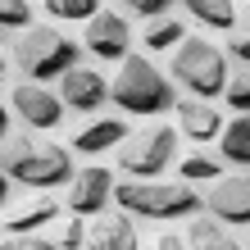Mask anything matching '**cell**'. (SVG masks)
Listing matches in <instances>:
<instances>
[{"label": "cell", "instance_id": "cell-1", "mask_svg": "<svg viewBox=\"0 0 250 250\" xmlns=\"http://www.w3.org/2000/svg\"><path fill=\"white\" fill-rule=\"evenodd\" d=\"M0 168L14 182L32 187V191H55L60 182L73 178V155H68V146L41 141L27 127V132H9L5 137V146H0Z\"/></svg>", "mask_w": 250, "mask_h": 250}, {"label": "cell", "instance_id": "cell-2", "mask_svg": "<svg viewBox=\"0 0 250 250\" xmlns=\"http://www.w3.org/2000/svg\"><path fill=\"white\" fill-rule=\"evenodd\" d=\"M119 64L123 68L114 73V82H109V100L123 114L159 119V114H168L173 105H178V96H173V78L159 73L146 55H127V60H119Z\"/></svg>", "mask_w": 250, "mask_h": 250}, {"label": "cell", "instance_id": "cell-3", "mask_svg": "<svg viewBox=\"0 0 250 250\" xmlns=\"http://www.w3.org/2000/svg\"><path fill=\"white\" fill-rule=\"evenodd\" d=\"M114 200H119V209H127L132 218H155V223L191 218L196 209H205V196L191 182H155V178L119 182L114 187Z\"/></svg>", "mask_w": 250, "mask_h": 250}, {"label": "cell", "instance_id": "cell-4", "mask_svg": "<svg viewBox=\"0 0 250 250\" xmlns=\"http://www.w3.org/2000/svg\"><path fill=\"white\" fill-rule=\"evenodd\" d=\"M14 64L19 73H27L32 82H50V78H64V73L78 64V41L68 32L50 23H32L23 27V37L14 41Z\"/></svg>", "mask_w": 250, "mask_h": 250}, {"label": "cell", "instance_id": "cell-5", "mask_svg": "<svg viewBox=\"0 0 250 250\" xmlns=\"http://www.w3.org/2000/svg\"><path fill=\"white\" fill-rule=\"evenodd\" d=\"M173 82H182L191 96H200V100H214V96H223V86H228V55L214 46V41H205V37H187L178 50H173Z\"/></svg>", "mask_w": 250, "mask_h": 250}, {"label": "cell", "instance_id": "cell-6", "mask_svg": "<svg viewBox=\"0 0 250 250\" xmlns=\"http://www.w3.org/2000/svg\"><path fill=\"white\" fill-rule=\"evenodd\" d=\"M173 155H178V132L164 127V123H150L141 132H127L123 146H119V168L127 178H159Z\"/></svg>", "mask_w": 250, "mask_h": 250}, {"label": "cell", "instance_id": "cell-7", "mask_svg": "<svg viewBox=\"0 0 250 250\" xmlns=\"http://www.w3.org/2000/svg\"><path fill=\"white\" fill-rule=\"evenodd\" d=\"M9 109L23 119V127H32V132H55V127L64 123V114H68V105L60 100V91H50L46 82H32V78L14 86Z\"/></svg>", "mask_w": 250, "mask_h": 250}, {"label": "cell", "instance_id": "cell-8", "mask_svg": "<svg viewBox=\"0 0 250 250\" xmlns=\"http://www.w3.org/2000/svg\"><path fill=\"white\" fill-rule=\"evenodd\" d=\"M82 46L96 55V60H127V50H132V27L123 14H114V9H96L91 19H86V32H82Z\"/></svg>", "mask_w": 250, "mask_h": 250}, {"label": "cell", "instance_id": "cell-9", "mask_svg": "<svg viewBox=\"0 0 250 250\" xmlns=\"http://www.w3.org/2000/svg\"><path fill=\"white\" fill-rule=\"evenodd\" d=\"M114 187H119V182H114V173L100 168V164L73 173V178H68V209L73 214H86V218L105 214V205L114 200Z\"/></svg>", "mask_w": 250, "mask_h": 250}, {"label": "cell", "instance_id": "cell-10", "mask_svg": "<svg viewBox=\"0 0 250 250\" xmlns=\"http://www.w3.org/2000/svg\"><path fill=\"white\" fill-rule=\"evenodd\" d=\"M205 209L214 218H223L228 228L250 223V178L232 173V178H214V187L205 191Z\"/></svg>", "mask_w": 250, "mask_h": 250}, {"label": "cell", "instance_id": "cell-11", "mask_svg": "<svg viewBox=\"0 0 250 250\" xmlns=\"http://www.w3.org/2000/svg\"><path fill=\"white\" fill-rule=\"evenodd\" d=\"M60 100H64L68 109H78V114L100 109V105L109 100V82H105V73L91 68V64H73L64 78H60Z\"/></svg>", "mask_w": 250, "mask_h": 250}, {"label": "cell", "instance_id": "cell-12", "mask_svg": "<svg viewBox=\"0 0 250 250\" xmlns=\"http://www.w3.org/2000/svg\"><path fill=\"white\" fill-rule=\"evenodd\" d=\"M173 114H178V132H182V137H191L196 146L218 141V132H223V109H218L214 100L187 96V100H178V105H173Z\"/></svg>", "mask_w": 250, "mask_h": 250}, {"label": "cell", "instance_id": "cell-13", "mask_svg": "<svg viewBox=\"0 0 250 250\" xmlns=\"http://www.w3.org/2000/svg\"><path fill=\"white\" fill-rule=\"evenodd\" d=\"M86 250H141V237H137L132 214L127 209L96 214V223L86 228Z\"/></svg>", "mask_w": 250, "mask_h": 250}, {"label": "cell", "instance_id": "cell-14", "mask_svg": "<svg viewBox=\"0 0 250 250\" xmlns=\"http://www.w3.org/2000/svg\"><path fill=\"white\" fill-rule=\"evenodd\" d=\"M127 137V123L123 119H91V123H82L78 132H73V150L78 155H100V150H114V146H123Z\"/></svg>", "mask_w": 250, "mask_h": 250}, {"label": "cell", "instance_id": "cell-15", "mask_svg": "<svg viewBox=\"0 0 250 250\" xmlns=\"http://www.w3.org/2000/svg\"><path fill=\"white\" fill-rule=\"evenodd\" d=\"M60 218V200L55 196H37V200H23V205H14L9 218H5V228H9V237H23V232H37V228H46Z\"/></svg>", "mask_w": 250, "mask_h": 250}, {"label": "cell", "instance_id": "cell-16", "mask_svg": "<svg viewBox=\"0 0 250 250\" xmlns=\"http://www.w3.org/2000/svg\"><path fill=\"white\" fill-rule=\"evenodd\" d=\"M187 250H241V241L232 237V228L223 218H191Z\"/></svg>", "mask_w": 250, "mask_h": 250}, {"label": "cell", "instance_id": "cell-17", "mask_svg": "<svg viewBox=\"0 0 250 250\" xmlns=\"http://www.w3.org/2000/svg\"><path fill=\"white\" fill-rule=\"evenodd\" d=\"M218 150H223L228 164L250 168V114H237L232 123H223V132H218Z\"/></svg>", "mask_w": 250, "mask_h": 250}, {"label": "cell", "instance_id": "cell-18", "mask_svg": "<svg viewBox=\"0 0 250 250\" xmlns=\"http://www.w3.org/2000/svg\"><path fill=\"white\" fill-rule=\"evenodd\" d=\"M187 14L209 32H232L237 27V0H187Z\"/></svg>", "mask_w": 250, "mask_h": 250}, {"label": "cell", "instance_id": "cell-19", "mask_svg": "<svg viewBox=\"0 0 250 250\" xmlns=\"http://www.w3.org/2000/svg\"><path fill=\"white\" fill-rule=\"evenodd\" d=\"M182 41H187V27L178 19H168V14H164V19H150V27L141 32V46L146 50H178Z\"/></svg>", "mask_w": 250, "mask_h": 250}, {"label": "cell", "instance_id": "cell-20", "mask_svg": "<svg viewBox=\"0 0 250 250\" xmlns=\"http://www.w3.org/2000/svg\"><path fill=\"white\" fill-rule=\"evenodd\" d=\"M178 178L182 182H214V178H223V164L214 155H187L178 164Z\"/></svg>", "mask_w": 250, "mask_h": 250}, {"label": "cell", "instance_id": "cell-21", "mask_svg": "<svg viewBox=\"0 0 250 250\" xmlns=\"http://www.w3.org/2000/svg\"><path fill=\"white\" fill-rule=\"evenodd\" d=\"M223 100H228V109L250 114V64H241V68L228 78V86H223Z\"/></svg>", "mask_w": 250, "mask_h": 250}, {"label": "cell", "instance_id": "cell-22", "mask_svg": "<svg viewBox=\"0 0 250 250\" xmlns=\"http://www.w3.org/2000/svg\"><path fill=\"white\" fill-rule=\"evenodd\" d=\"M46 9L55 19H73V23H86L91 14L100 9V0H46Z\"/></svg>", "mask_w": 250, "mask_h": 250}, {"label": "cell", "instance_id": "cell-23", "mask_svg": "<svg viewBox=\"0 0 250 250\" xmlns=\"http://www.w3.org/2000/svg\"><path fill=\"white\" fill-rule=\"evenodd\" d=\"M55 246H60V250H82V246H86V214L64 218L60 232H55Z\"/></svg>", "mask_w": 250, "mask_h": 250}, {"label": "cell", "instance_id": "cell-24", "mask_svg": "<svg viewBox=\"0 0 250 250\" xmlns=\"http://www.w3.org/2000/svg\"><path fill=\"white\" fill-rule=\"evenodd\" d=\"M0 27H32V0H0Z\"/></svg>", "mask_w": 250, "mask_h": 250}, {"label": "cell", "instance_id": "cell-25", "mask_svg": "<svg viewBox=\"0 0 250 250\" xmlns=\"http://www.w3.org/2000/svg\"><path fill=\"white\" fill-rule=\"evenodd\" d=\"M228 50H232L237 64H250V9L237 14V27H232V37H228Z\"/></svg>", "mask_w": 250, "mask_h": 250}, {"label": "cell", "instance_id": "cell-26", "mask_svg": "<svg viewBox=\"0 0 250 250\" xmlns=\"http://www.w3.org/2000/svg\"><path fill=\"white\" fill-rule=\"evenodd\" d=\"M173 0H123L127 14H137V19H164Z\"/></svg>", "mask_w": 250, "mask_h": 250}, {"label": "cell", "instance_id": "cell-27", "mask_svg": "<svg viewBox=\"0 0 250 250\" xmlns=\"http://www.w3.org/2000/svg\"><path fill=\"white\" fill-rule=\"evenodd\" d=\"M0 250H60V246H55V241H46V237H37V232H23V237L5 241Z\"/></svg>", "mask_w": 250, "mask_h": 250}, {"label": "cell", "instance_id": "cell-28", "mask_svg": "<svg viewBox=\"0 0 250 250\" xmlns=\"http://www.w3.org/2000/svg\"><path fill=\"white\" fill-rule=\"evenodd\" d=\"M150 250H187V237H178V232H159V237L150 241Z\"/></svg>", "mask_w": 250, "mask_h": 250}, {"label": "cell", "instance_id": "cell-29", "mask_svg": "<svg viewBox=\"0 0 250 250\" xmlns=\"http://www.w3.org/2000/svg\"><path fill=\"white\" fill-rule=\"evenodd\" d=\"M9 191H14V178L0 168V209H9Z\"/></svg>", "mask_w": 250, "mask_h": 250}, {"label": "cell", "instance_id": "cell-30", "mask_svg": "<svg viewBox=\"0 0 250 250\" xmlns=\"http://www.w3.org/2000/svg\"><path fill=\"white\" fill-rule=\"evenodd\" d=\"M5 137H9V105H0V146H5Z\"/></svg>", "mask_w": 250, "mask_h": 250}, {"label": "cell", "instance_id": "cell-31", "mask_svg": "<svg viewBox=\"0 0 250 250\" xmlns=\"http://www.w3.org/2000/svg\"><path fill=\"white\" fill-rule=\"evenodd\" d=\"M5 73H9V68H5V60H0V86H5Z\"/></svg>", "mask_w": 250, "mask_h": 250}, {"label": "cell", "instance_id": "cell-32", "mask_svg": "<svg viewBox=\"0 0 250 250\" xmlns=\"http://www.w3.org/2000/svg\"><path fill=\"white\" fill-rule=\"evenodd\" d=\"M0 46H5V27H0Z\"/></svg>", "mask_w": 250, "mask_h": 250}, {"label": "cell", "instance_id": "cell-33", "mask_svg": "<svg viewBox=\"0 0 250 250\" xmlns=\"http://www.w3.org/2000/svg\"><path fill=\"white\" fill-rule=\"evenodd\" d=\"M41 5H46V0H41Z\"/></svg>", "mask_w": 250, "mask_h": 250}, {"label": "cell", "instance_id": "cell-34", "mask_svg": "<svg viewBox=\"0 0 250 250\" xmlns=\"http://www.w3.org/2000/svg\"><path fill=\"white\" fill-rule=\"evenodd\" d=\"M0 246H5V241H0Z\"/></svg>", "mask_w": 250, "mask_h": 250}]
</instances>
